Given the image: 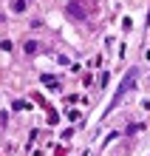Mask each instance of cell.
I'll use <instances>...</instances> for the list:
<instances>
[{"label": "cell", "mask_w": 150, "mask_h": 156, "mask_svg": "<svg viewBox=\"0 0 150 156\" xmlns=\"http://www.w3.org/2000/svg\"><path fill=\"white\" fill-rule=\"evenodd\" d=\"M93 12H96V0H71L68 3V14L77 20H88Z\"/></svg>", "instance_id": "6da1fadb"}, {"label": "cell", "mask_w": 150, "mask_h": 156, "mask_svg": "<svg viewBox=\"0 0 150 156\" xmlns=\"http://www.w3.org/2000/svg\"><path fill=\"white\" fill-rule=\"evenodd\" d=\"M12 9H14V12H23V9H26V0H14Z\"/></svg>", "instance_id": "7a4b0ae2"}]
</instances>
